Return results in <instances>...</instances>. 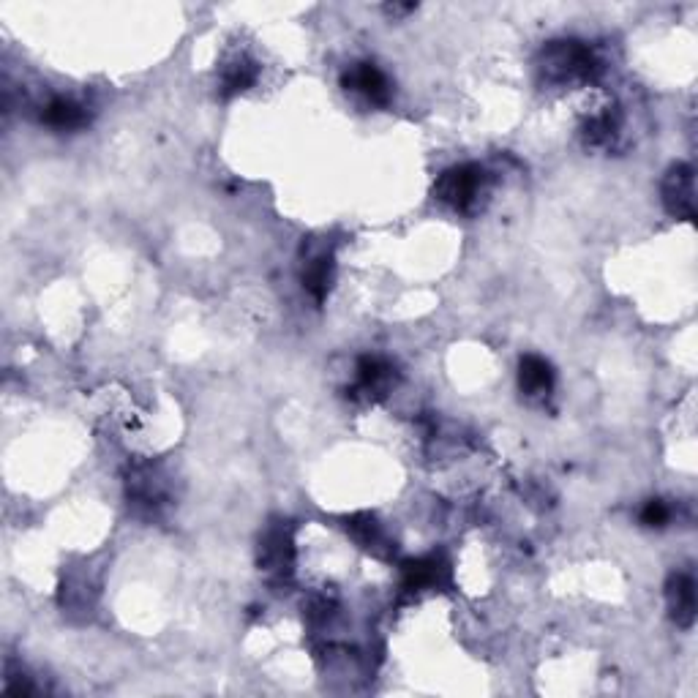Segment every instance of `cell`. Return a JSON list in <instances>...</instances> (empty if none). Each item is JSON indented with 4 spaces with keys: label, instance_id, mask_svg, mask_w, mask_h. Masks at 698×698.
I'll use <instances>...</instances> for the list:
<instances>
[{
    "label": "cell",
    "instance_id": "6da1fadb",
    "mask_svg": "<svg viewBox=\"0 0 698 698\" xmlns=\"http://www.w3.org/2000/svg\"><path fill=\"white\" fill-rule=\"evenodd\" d=\"M600 63L595 60L587 44L573 39L549 41L538 58V74L549 88H573L595 80Z\"/></svg>",
    "mask_w": 698,
    "mask_h": 698
},
{
    "label": "cell",
    "instance_id": "7a4b0ae2",
    "mask_svg": "<svg viewBox=\"0 0 698 698\" xmlns=\"http://www.w3.org/2000/svg\"><path fill=\"white\" fill-rule=\"evenodd\" d=\"M483 183H486V175H483L480 167L461 164V167H453V170L439 175L434 194H437L439 202H445L453 210L469 213L478 205L480 194H483Z\"/></svg>",
    "mask_w": 698,
    "mask_h": 698
},
{
    "label": "cell",
    "instance_id": "3957f363",
    "mask_svg": "<svg viewBox=\"0 0 698 698\" xmlns=\"http://www.w3.org/2000/svg\"><path fill=\"white\" fill-rule=\"evenodd\" d=\"M660 194H663V205L674 219H693L696 216V175H693V167L690 164H674L663 178Z\"/></svg>",
    "mask_w": 698,
    "mask_h": 698
},
{
    "label": "cell",
    "instance_id": "277c9868",
    "mask_svg": "<svg viewBox=\"0 0 698 698\" xmlns=\"http://www.w3.org/2000/svg\"><path fill=\"white\" fill-rule=\"evenodd\" d=\"M344 88L355 93L360 99H366L374 107H385L390 101V82L374 63H355L344 74Z\"/></svg>",
    "mask_w": 698,
    "mask_h": 698
},
{
    "label": "cell",
    "instance_id": "5b68a950",
    "mask_svg": "<svg viewBox=\"0 0 698 698\" xmlns=\"http://www.w3.org/2000/svg\"><path fill=\"white\" fill-rule=\"evenodd\" d=\"M666 606L679 628H693L696 622V581L690 573H671L666 581Z\"/></svg>",
    "mask_w": 698,
    "mask_h": 698
},
{
    "label": "cell",
    "instance_id": "8992f818",
    "mask_svg": "<svg viewBox=\"0 0 698 698\" xmlns=\"http://www.w3.org/2000/svg\"><path fill=\"white\" fill-rule=\"evenodd\" d=\"M292 538L287 535V529H270L268 535L260 543V568L273 576V579H287L292 573Z\"/></svg>",
    "mask_w": 698,
    "mask_h": 698
},
{
    "label": "cell",
    "instance_id": "52a82bcc",
    "mask_svg": "<svg viewBox=\"0 0 698 698\" xmlns=\"http://www.w3.org/2000/svg\"><path fill=\"white\" fill-rule=\"evenodd\" d=\"M260 77V66L246 55V52H235L224 66H221V96H238L243 90H249Z\"/></svg>",
    "mask_w": 698,
    "mask_h": 698
},
{
    "label": "cell",
    "instance_id": "ba28073f",
    "mask_svg": "<svg viewBox=\"0 0 698 698\" xmlns=\"http://www.w3.org/2000/svg\"><path fill=\"white\" fill-rule=\"evenodd\" d=\"M519 385L529 399H546L554 390V371H551L549 360L538 358V355L521 358Z\"/></svg>",
    "mask_w": 698,
    "mask_h": 698
},
{
    "label": "cell",
    "instance_id": "9c48e42d",
    "mask_svg": "<svg viewBox=\"0 0 698 698\" xmlns=\"http://www.w3.org/2000/svg\"><path fill=\"white\" fill-rule=\"evenodd\" d=\"M41 120H44L47 126H52V129L71 131V129H82V126L90 120V115L80 101L58 96V99L47 101V107L41 110Z\"/></svg>",
    "mask_w": 698,
    "mask_h": 698
},
{
    "label": "cell",
    "instance_id": "30bf717a",
    "mask_svg": "<svg viewBox=\"0 0 698 698\" xmlns=\"http://www.w3.org/2000/svg\"><path fill=\"white\" fill-rule=\"evenodd\" d=\"M393 382V369L382 358H360L358 360V382L355 393L363 396H382Z\"/></svg>",
    "mask_w": 698,
    "mask_h": 698
},
{
    "label": "cell",
    "instance_id": "8fae6325",
    "mask_svg": "<svg viewBox=\"0 0 698 698\" xmlns=\"http://www.w3.org/2000/svg\"><path fill=\"white\" fill-rule=\"evenodd\" d=\"M617 131L619 118L611 107L592 112V115L584 120V126H581V134H584V140H587V145H592V148H606V145H611L614 137H617Z\"/></svg>",
    "mask_w": 698,
    "mask_h": 698
},
{
    "label": "cell",
    "instance_id": "7c38bea8",
    "mask_svg": "<svg viewBox=\"0 0 698 698\" xmlns=\"http://www.w3.org/2000/svg\"><path fill=\"white\" fill-rule=\"evenodd\" d=\"M330 281H333V257L330 254H317L306 262V270H303V287L314 295V298L325 300L330 290Z\"/></svg>",
    "mask_w": 698,
    "mask_h": 698
},
{
    "label": "cell",
    "instance_id": "4fadbf2b",
    "mask_svg": "<svg viewBox=\"0 0 698 698\" xmlns=\"http://www.w3.org/2000/svg\"><path fill=\"white\" fill-rule=\"evenodd\" d=\"M347 532H352V538L371 551H382L385 543H388L385 535H382V527L371 516H352V519H347Z\"/></svg>",
    "mask_w": 698,
    "mask_h": 698
},
{
    "label": "cell",
    "instance_id": "5bb4252c",
    "mask_svg": "<svg viewBox=\"0 0 698 698\" xmlns=\"http://www.w3.org/2000/svg\"><path fill=\"white\" fill-rule=\"evenodd\" d=\"M439 579V562L434 557L415 559L404 565V587L407 589H423L434 584Z\"/></svg>",
    "mask_w": 698,
    "mask_h": 698
},
{
    "label": "cell",
    "instance_id": "9a60e30c",
    "mask_svg": "<svg viewBox=\"0 0 698 698\" xmlns=\"http://www.w3.org/2000/svg\"><path fill=\"white\" fill-rule=\"evenodd\" d=\"M671 519V510L666 502H660V499H649L647 505H644V510H641V524H647V527H666Z\"/></svg>",
    "mask_w": 698,
    "mask_h": 698
}]
</instances>
